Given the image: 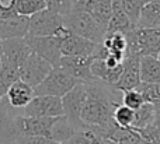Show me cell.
<instances>
[{
  "instance_id": "1",
  "label": "cell",
  "mask_w": 160,
  "mask_h": 144,
  "mask_svg": "<svg viewBox=\"0 0 160 144\" xmlns=\"http://www.w3.org/2000/svg\"><path fill=\"white\" fill-rule=\"evenodd\" d=\"M86 97L80 119L90 128H104L114 122V111L122 104V91L100 80L86 81Z\"/></svg>"
},
{
  "instance_id": "2",
  "label": "cell",
  "mask_w": 160,
  "mask_h": 144,
  "mask_svg": "<svg viewBox=\"0 0 160 144\" xmlns=\"http://www.w3.org/2000/svg\"><path fill=\"white\" fill-rule=\"evenodd\" d=\"M65 24L73 34L96 44H101L108 32L107 25L101 24L93 14L86 11H70L65 16Z\"/></svg>"
},
{
  "instance_id": "3",
  "label": "cell",
  "mask_w": 160,
  "mask_h": 144,
  "mask_svg": "<svg viewBox=\"0 0 160 144\" xmlns=\"http://www.w3.org/2000/svg\"><path fill=\"white\" fill-rule=\"evenodd\" d=\"M82 83L61 67H53L48 76L34 88L35 95H52L62 98L66 95L76 84Z\"/></svg>"
},
{
  "instance_id": "4",
  "label": "cell",
  "mask_w": 160,
  "mask_h": 144,
  "mask_svg": "<svg viewBox=\"0 0 160 144\" xmlns=\"http://www.w3.org/2000/svg\"><path fill=\"white\" fill-rule=\"evenodd\" d=\"M25 41L37 55L47 59L53 67L59 64L62 55V39L55 35H31L25 36Z\"/></svg>"
},
{
  "instance_id": "5",
  "label": "cell",
  "mask_w": 160,
  "mask_h": 144,
  "mask_svg": "<svg viewBox=\"0 0 160 144\" xmlns=\"http://www.w3.org/2000/svg\"><path fill=\"white\" fill-rule=\"evenodd\" d=\"M53 69V66L44 59L42 56L37 55L35 52H31L30 56L21 63L18 67L20 80L30 84L32 88H35L42 80L48 76V73Z\"/></svg>"
},
{
  "instance_id": "6",
  "label": "cell",
  "mask_w": 160,
  "mask_h": 144,
  "mask_svg": "<svg viewBox=\"0 0 160 144\" xmlns=\"http://www.w3.org/2000/svg\"><path fill=\"white\" fill-rule=\"evenodd\" d=\"M86 97H87V91H86V84L79 83L68 92L66 95L62 97V104H63V112L65 116L69 119V122L75 126L76 130H83L86 126L83 125L82 119H80V114H82L83 105H84Z\"/></svg>"
},
{
  "instance_id": "7",
  "label": "cell",
  "mask_w": 160,
  "mask_h": 144,
  "mask_svg": "<svg viewBox=\"0 0 160 144\" xmlns=\"http://www.w3.org/2000/svg\"><path fill=\"white\" fill-rule=\"evenodd\" d=\"M62 25H65V16H61L49 8H44L30 17L28 34L31 35H56L58 30Z\"/></svg>"
},
{
  "instance_id": "8",
  "label": "cell",
  "mask_w": 160,
  "mask_h": 144,
  "mask_svg": "<svg viewBox=\"0 0 160 144\" xmlns=\"http://www.w3.org/2000/svg\"><path fill=\"white\" fill-rule=\"evenodd\" d=\"M22 115L27 116H62L63 104L62 98L52 95H34L25 108L21 109Z\"/></svg>"
},
{
  "instance_id": "9",
  "label": "cell",
  "mask_w": 160,
  "mask_h": 144,
  "mask_svg": "<svg viewBox=\"0 0 160 144\" xmlns=\"http://www.w3.org/2000/svg\"><path fill=\"white\" fill-rule=\"evenodd\" d=\"M91 62H93V56H62L56 67H61L62 70L69 73L79 81L86 83V81L96 80L90 70Z\"/></svg>"
},
{
  "instance_id": "10",
  "label": "cell",
  "mask_w": 160,
  "mask_h": 144,
  "mask_svg": "<svg viewBox=\"0 0 160 144\" xmlns=\"http://www.w3.org/2000/svg\"><path fill=\"white\" fill-rule=\"evenodd\" d=\"M139 58L138 55H128L122 60V73L115 87L121 91L132 90L141 84V73H139Z\"/></svg>"
},
{
  "instance_id": "11",
  "label": "cell",
  "mask_w": 160,
  "mask_h": 144,
  "mask_svg": "<svg viewBox=\"0 0 160 144\" xmlns=\"http://www.w3.org/2000/svg\"><path fill=\"white\" fill-rule=\"evenodd\" d=\"M3 55L2 58L7 59L16 66H21V63L30 56L32 49L25 41V36H18V38H8L3 39Z\"/></svg>"
},
{
  "instance_id": "12",
  "label": "cell",
  "mask_w": 160,
  "mask_h": 144,
  "mask_svg": "<svg viewBox=\"0 0 160 144\" xmlns=\"http://www.w3.org/2000/svg\"><path fill=\"white\" fill-rule=\"evenodd\" d=\"M30 27V17L14 14L7 18H0V39L18 38L28 35Z\"/></svg>"
},
{
  "instance_id": "13",
  "label": "cell",
  "mask_w": 160,
  "mask_h": 144,
  "mask_svg": "<svg viewBox=\"0 0 160 144\" xmlns=\"http://www.w3.org/2000/svg\"><path fill=\"white\" fill-rule=\"evenodd\" d=\"M98 44L86 39L76 34H70L68 38L62 41V55L63 56H93Z\"/></svg>"
},
{
  "instance_id": "14",
  "label": "cell",
  "mask_w": 160,
  "mask_h": 144,
  "mask_svg": "<svg viewBox=\"0 0 160 144\" xmlns=\"http://www.w3.org/2000/svg\"><path fill=\"white\" fill-rule=\"evenodd\" d=\"M34 95H35V92H34V88L30 84L24 83L22 80H17L8 88V91L6 92L4 97L7 98L11 108L16 109V111H21L22 108H25L30 104V101L34 98Z\"/></svg>"
},
{
  "instance_id": "15",
  "label": "cell",
  "mask_w": 160,
  "mask_h": 144,
  "mask_svg": "<svg viewBox=\"0 0 160 144\" xmlns=\"http://www.w3.org/2000/svg\"><path fill=\"white\" fill-rule=\"evenodd\" d=\"M90 70L96 80L104 81V83L110 84V86H115L117 81L119 80V76L122 73V64L119 67L112 69V67H108L101 58H94L93 56Z\"/></svg>"
},
{
  "instance_id": "16",
  "label": "cell",
  "mask_w": 160,
  "mask_h": 144,
  "mask_svg": "<svg viewBox=\"0 0 160 144\" xmlns=\"http://www.w3.org/2000/svg\"><path fill=\"white\" fill-rule=\"evenodd\" d=\"M141 83H159L160 81V60L158 56L141 55L139 58Z\"/></svg>"
},
{
  "instance_id": "17",
  "label": "cell",
  "mask_w": 160,
  "mask_h": 144,
  "mask_svg": "<svg viewBox=\"0 0 160 144\" xmlns=\"http://www.w3.org/2000/svg\"><path fill=\"white\" fill-rule=\"evenodd\" d=\"M136 27L139 28H160V3L148 2L142 6Z\"/></svg>"
},
{
  "instance_id": "18",
  "label": "cell",
  "mask_w": 160,
  "mask_h": 144,
  "mask_svg": "<svg viewBox=\"0 0 160 144\" xmlns=\"http://www.w3.org/2000/svg\"><path fill=\"white\" fill-rule=\"evenodd\" d=\"M20 80L18 66L13 64L7 59L2 58V67H0V100L6 95L13 83Z\"/></svg>"
},
{
  "instance_id": "19",
  "label": "cell",
  "mask_w": 160,
  "mask_h": 144,
  "mask_svg": "<svg viewBox=\"0 0 160 144\" xmlns=\"http://www.w3.org/2000/svg\"><path fill=\"white\" fill-rule=\"evenodd\" d=\"M133 27H136V25L127 16L125 10L121 6V2L112 0V16H111V20L108 22V31H122V32H125V31L131 30Z\"/></svg>"
},
{
  "instance_id": "20",
  "label": "cell",
  "mask_w": 160,
  "mask_h": 144,
  "mask_svg": "<svg viewBox=\"0 0 160 144\" xmlns=\"http://www.w3.org/2000/svg\"><path fill=\"white\" fill-rule=\"evenodd\" d=\"M76 132L78 130H76L75 126L69 122V119H68L65 115H62V116L56 118V120L53 122L52 128H51L49 139H52V140H55V142L62 144V143L68 142Z\"/></svg>"
},
{
  "instance_id": "21",
  "label": "cell",
  "mask_w": 160,
  "mask_h": 144,
  "mask_svg": "<svg viewBox=\"0 0 160 144\" xmlns=\"http://www.w3.org/2000/svg\"><path fill=\"white\" fill-rule=\"evenodd\" d=\"M153 116H155V109H153L152 102H145L138 109H135V115H133V122L131 128L135 129L136 132H141L143 129L149 128L153 125Z\"/></svg>"
},
{
  "instance_id": "22",
  "label": "cell",
  "mask_w": 160,
  "mask_h": 144,
  "mask_svg": "<svg viewBox=\"0 0 160 144\" xmlns=\"http://www.w3.org/2000/svg\"><path fill=\"white\" fill-rule=\"evenodd\" d=\"M101 44L110 52L125 56V52H127V35L122 31H108Z\"/></svg>"
},
{
  "instance_id": "23",
  "label": "cell",
  "mask_w": 160,
  "mask_h": 144,
  "mask_svg": "<svg viewBox=\"0 0 160 144\" xmlns=\"http://www.w3.org/2000/svg\"><path fill=\"white\" fill-rule=\"evenodd\" d=\"M14 8H16L17 14L31 17L38 11L47 8V3L45 0H16Z\"/></svg>"
},
{
  "instance_id": "24",
  "label": "cell",
  "mask_w": 160,
  "mask_h": 144,
  "mask_svg": "<svg viewBox=\"0 0 160 144\" xmlns=\"http://www.w3.org/2000/svg\"><path fill=\"white\" fill-rule=\"evenodd\" d=\"M91 14L108 28V22L112 16V0H97Z\"/></svg>"
},
{
  "instance_id": "25",
  "label": "cell",
  "mask_w": 160,
  "mask_h": 144,
  "mask_svg": "<svg viewBox=\"0 0 160 144\" xmlns=\"http://www.w3.org/2000/svg\"><path fill=\"white\" fill-rule=\"evenodd\" d=\"M133 115H135V109L121 104L114 111V120L117 125L122 126V128H131L133 122Z\"/></svg>"
},
{
  "instance_id": "26",
  "label": "cell",
  "mask_w": 160,
  "mask_h": 144,
  "mask_svg": "<svg viewBox=\"0 0 160 144\" xmlns=\"http://www.w3.org/2000/svg\"><path fill=\"white\" fill-rule=\"evenodd\" d=\"M146 102L145 97L142 95V92L136 88H132V90H125L122 91V104L132 109H138L141 105Z\"/></svg>"
},
{
  "instance_id": "27",
  "label": "cell",
  "mask_w": 160,
  "mask_h": 144,
  "mask_svg": "<svg viewBox=\"0 0 160 144\" xmlns=\"http://www.w3.org/2000/svg\"><path fill=\"white\" fill-rule=\"evenodd\" d=\"M119 2H121L122 8L125 10L129 20L136 25L139 14H141V10H142V6L145 4V2L143 0H119Z\"/></svg>"
},
{
  "instance_id": "28",
  "label": "cell",
  "mask_w": 160,
  "mask_h": 144,
  "mask_svg": "<svg viewBox=\"0 0 160 144\" xmlns=\"http://www.w3.org/2000/svg\"><path fill=\"white\" fill-rule=\"evenodd\" d=\"M136 90L142 92L148 102H156L160 101V81L159 83H141Z\"/></svg>"
},
{
  "instance_id": "29",
  "label": "cell",
  "mask_w": 160,
  "mask_h": 144,
  "mask_svg": "<svg viewBox=\"0 0 160 144\" xmlns=\"http://www.w3.org/2000/svg\"><path fill=\"white\" fill-rule=\"evenodd\" d=\"M6 144H61L45 136H14Z\"/></svg>"
},
{
  "instance_id": "30",
  "label": "cell",
  "mask_w": 160,
  "mask_h": 144,
  "mask_svg": "<svg viewBox=\"0 0 160 144\" xmlns=\"http://www.w3.org/2000/svg\"><path fill=\"white\" fill-rule=\"evenodd\" d=\"M47 8L61 14V16H68L72 11V0H45Z\"/></svg>"
},
{
  "instance_id": "31",
  "label": "cell",
  "mask_w": 160,
  "mask_h": 144,
  "mask_svg": "<svg viewBox=\"0 0 160 144\" xmlns=\"http://www.w3.org/2000/svg\"><path fill=\"white\" fill-rule=\"evenodd\" d=\"M97 0H72V11H86L91 13Z\"/></svg>"
},
{
  "instance_id": "32",
  "label": "cell",
  "mask_w": 160,
  "mask_h": 144,
  "mask_svg": "<svg viewBox=\"0 0 160 144\" xmlns=\"http://www.w3.org/2000/svg\"><path fill=\"white\" fill-rule=\"evenodd\" d=\"M141 136L143 137L145 140H150L155 144H160V128H156V126H149V128L143 129V130L139 132Z\"/></svg>"
},
{
  "instance_id": "33",
  "label": "cell",
  "mask_w": 160,
  "mask_h": 144,
  "mask_svg": "<svg viewBox=\"0 0 160 144\" xmlns=\"http://www.w3.org/2000/svg\"><path fill=\"white\" fill-rule=\"evenodd\" d=\"M153 104V109H155V116H153V126L160 128V101H156Z\"/></svg>"
},
{
  "instance_id": "34",
  "label": "cell",
  "mask_w": 160,
  "mask_h": 144,
  "mask_svg": "<svg viewBox=\"0 0 160 144\" xmlns=\"http://www.w3.org/2000/svg\"><path fill=\"white\" fill-rule=\"evenodd\" d=\"M98 144H119V143L114 142V140H111V139H105V137H101V139H98Z\"/></svg>"
},
{
  "instance_id": "35",
  "label": "cell",
  "mask_w": 160,
  "mask_h": 144,
  "mask_svg": "<svg viewBox=\"0 0 160 144\" xmlns=\"http://www.w3.org/2000/svg\"><path fill=\"white\" fill-rule=\"evenodd\" d=\"M145 3H148V2H156V3H160V0H143Z\"/></svg>"
},
{
  "instance_id": "36",
  "label": "cell",
  "mask_w": 160,
  "mask_h": 144,
  "mask_svg": "<svg viewBox=\"0 0 160 144\" xmlns=\"http://www.w3.org/2000/svg\"><path fill=\"white\" fill-rule=\"evenodd\" d=\"M158 58H159V60H160V52H159V55H158Z\"/></svg>"
},
{
  "instance_id": "37",
  "label": "cell",
  "mask_w": 160,
  "mask_h": 144,
  "mask_svg": "<svg viewBox=\"0 0 160 144\" xmlns=\"http://www.w3.org/2000/svg\"><path fill=\"white\" fill-rule=\"evenodd\" d=\"M0 67H2V59H0Z\"/></svg>"
},
{
  "instance_id": "38",
  "label": "cell",
  "mask_w": 160,
  "mask_h": 144,
  "mask_svg": "<svg viewBox=\"0 0 160 144\" xmlns=\"http://www.w3.org/2000/svg\"><path fill=\"white\" fill-rule=\"evenodd\" d=\"M97 144H98V143H97Z\"/></svg>"
}]
</instances>
